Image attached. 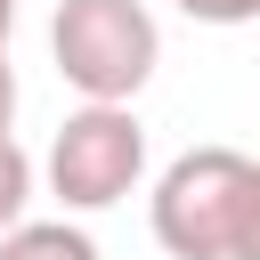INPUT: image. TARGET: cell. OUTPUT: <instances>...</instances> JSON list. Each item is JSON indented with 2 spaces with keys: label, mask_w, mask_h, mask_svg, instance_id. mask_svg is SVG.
I'll return each mask as SVG.
<instances>
[{
  "label": "cell",
  "mask_w": 260,
  "mask_h": 260,
  "mask_svg": "<svg viewBox=\"0 0 260 260\" xmlns=\"http://www.w3.org/2000/svg\"><path fill=\"white\" fill-rule=\"evenodd\" d=\"M154 244L171 260H260V162L195 146L154 179Z\"/></svg>",
  "instance_id": "obj_1"
},
{
  "label": "cell",
  "mask_w": 260,
  "mask_h": 260,
  "mask_svg": "<svg viewBox=\"0 0 260 260\" xmlns=\"http://www.w3.org/2000/svg\"><path fill=\"white\" fill-rule=\"evenodd\" d=\"M49 49H57V73L89 106H130L162 57V32H154L146 0H57Z\"/></svg>",
  "instance_id": "obj_2"
},
{
  "label": "cell",
  "mask_w": 260,
  "mask_h": 260,
  "mask_svg": "<svg viewBox=\"0 0 260 260\" xmlns=\"http://www.w3.org/2000/svg\"><path fill=\"white\" fill-rule=\"evenodd\" d=\"M138 171H146V122L130 106H81L49 138V187L65 195V211L122 203L138 187Z\"/></svg>",
  "instance_id": "obj_3"
},
{
  "label": "cell",
  "mask_w": 260,
  "mask_h": 260,
  "mask_svg": "<svg viewBox=\"0 0 260 260\" xmlns=\"http://www.w3.org/2000/svg\"><path fill=\"white\" fill-rule=\"evenodd\" d=\"M0 260H98V244L65 219H16L0 236Z\"/></svg>",
  "instance_id": "obj_4"
},
{
  "label": "cell",
  "mask_w": 260,
  "mask_h": 260,
  "mask_svg": "<svg viewBox=\"0 0 260 260\" xmlns=\"http://www.w3.org/2000/svg\"><path fill=\"white\" fill-rule=\"evenodd\" d=\"M24 203H32V162H24L16 138H0V236L24 219Z\"/></svg>",
  "instance_id": "obj_5"
},
{
  "label": "cell",
  "mask_w": 260,
  "mask_h": 260,
  "mask_svg": "<svg viewBox=\"0 0 260 260\" xmlns=\"http://www.w3.org/2000/svg\"><path fill=\"white\" fill-rule=\"evenodd\" d=\"M195 24H252L260 16V0H179Z\"/></svg>",
  "instance_id": "obj_6"
},
{
  "label": "cell",
  "mask_w": 260,
  "mask_h": 260,
  "mask_svg": "<svg viewBox=\"0 0 260 260\" xmlns=\"http://www.w3.org/2000/svg\"><path fill=\"white\" fill-rule=\"evenodd\" d=\"M8 122H16V73H8V49H0V138H8Z\"/></svg>",
  "instance_id": "obj_7"
},
{
  "label": "cell",
  "mask_w": 260,
  "mask_h": 260,
  "mask_svg": "<svg viewBox=\"0 0 260 260\" xmlns=\"http://www.w3.org/2000/svg\"><path fill=\"white\" fill-rule=\"evenodd\" d=\"M8 24H16V0H0V49H8Z\"/></svg>",
  "instance_id": "obj_8"
}]
</instances>
